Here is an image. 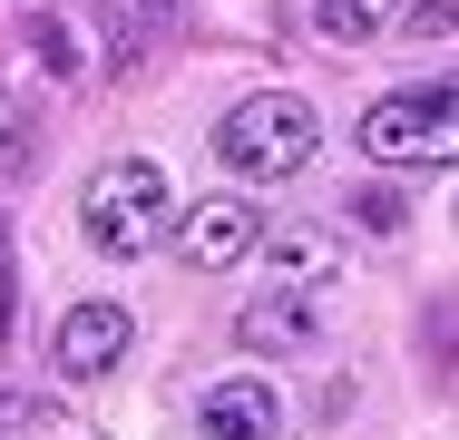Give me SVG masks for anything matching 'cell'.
I'll return each instance as SVG.
<instances>
[{"mask_svg": "<svg viewBox=\"0 0 459 440\" xmlns=\"http://www.w3.org/2000/svg\"><path fill=\"white\" fill-rule=\"evenodd\" d=\"M313 147H323V118H313V98H293V88H255V98H235V108L215 118V157L245 176V186L303 176Z\"/></svg>", "mask_w": 459, "mask_h": 440, "instance_id": "obj_1", "label": "cell"}, {"mask_svg": "<svg viewBox=\"0 0 459 440\" xmlns=\"http://www.w3.org/2000/svg\"><path fill=\"white\" fill-rule=\"evenodd\" d=\"M167 216H177V186L157 157H108V167L79 186V235H89L98 255L137 264L157 235H167Z\"/></svg>", "mask_w": 459, "mask_h": 440, "instance_id": "obj_2", "label": "cell"}, {"mask_svg": "<svg viewBox=\"0 0 459 440\" xmlns=\"http://www.w3.org/2000/svg\"><path fill=\"white\" fill-rule=\"evenodd\" d=\"M362 157L371 167H459V79L450 88H391L362 108Z\"/></svg>", "mask_w": 459, "mask_h": 440, "instance_id": "obj_3", "label": "cell"}, {"mask_svg": "<svg viewBox=\"0 0 459 440\" xmlns=\"http://www.w3.org/2000/svg\"><path fill=\"white\" fill-rule=\"evenodd\" d=\"M127 343H137V313L98 294V304H69V323H59L49 362H59V382H108V372L127 362Z\"/></svg>", "mask_w": 459, "mask_h": 440, "instance_id": "obj_4", "label": "cell"}, {"mask_svg": "<svg viewBox=\"0 0 459 440\" xmlns=\"http://www.w3.org/2000/svg\"><path fill=\"white\" fill-rule=\"evenodd\" d=\"M195 431L205 440H283V392L264 372H225L195 392Z\"/></svg>", "mask_w": 459, "mask_h": 440, "instance_id": "obj_5", "label": "cell"}, {"mask_svg": "<svg viewBox=\"0 0 459 440\" xmlns=\"http://www.w3.org/2000/svg\"><path fill=\"white\" fill-rule=\"evenodd\" d=\"M255 245H264V216H255L245 196H205V206H186V225H177V255L205 264V274H215V264H245Z\"/></svg>", "mask_w": 459, "mask_h": 440, "instance_id": "obj_6", "label": "cell"}, {"mask_svg": "<svg viewBox=\"0 0 459 440\" xmlns=\"http://www.w3.org/2000/svg\"><path fill=\"white\" fill-rule=\"evenodd\" d=\"M303 20H313L323 40L362 49V40H391V30H411V0H303Z\"/></svg>", "mask_w": 459, "mask_h": 440, "instance_id": "obj_7", "label": "cell"}, {"mask_svg": "<svg viewBox=\"0 0 459 440\" xmlns=\"http://www.w3.org/2000/svg\"><path fill=\"white\" fill-rule=\"evenodd\" d=\"M245 343H255V352H283V343H313V304H293V294H264V304L245 313Z\"/></svg>", "mask_w": 459, "mask_h": 440, "instance_id": "obj_8", "label": "cell"}, {"mask_svg": "<svg viewBox=\"0 0 459 440\" xmlns=\"http://www.w3.org/2000/svg\"><path fill=\"white\" fill-rule=\"evenodd\" d=\"M98 10H117L127 30H167V20L186 10V0H98Z\"/></svg>", "mask_w": 459, "mask_h": 440, "instance_id": "obj_9", "label": "cell"}, {"mask_svg": "<svg viewBox=\"0 0 459 440\" xmlns=\"http://www.w3.org/2000/svg\"><path fill=\"white\" fill-rule=\"evenodd\" d=\"M283 264H293V274H303V264H333V235H303V225H293V235H283Z\"/></svg>", "mask_w": 459, "mask_h": 440, "instance_id": "obj_10", "label": "cell"}]
</instances>
